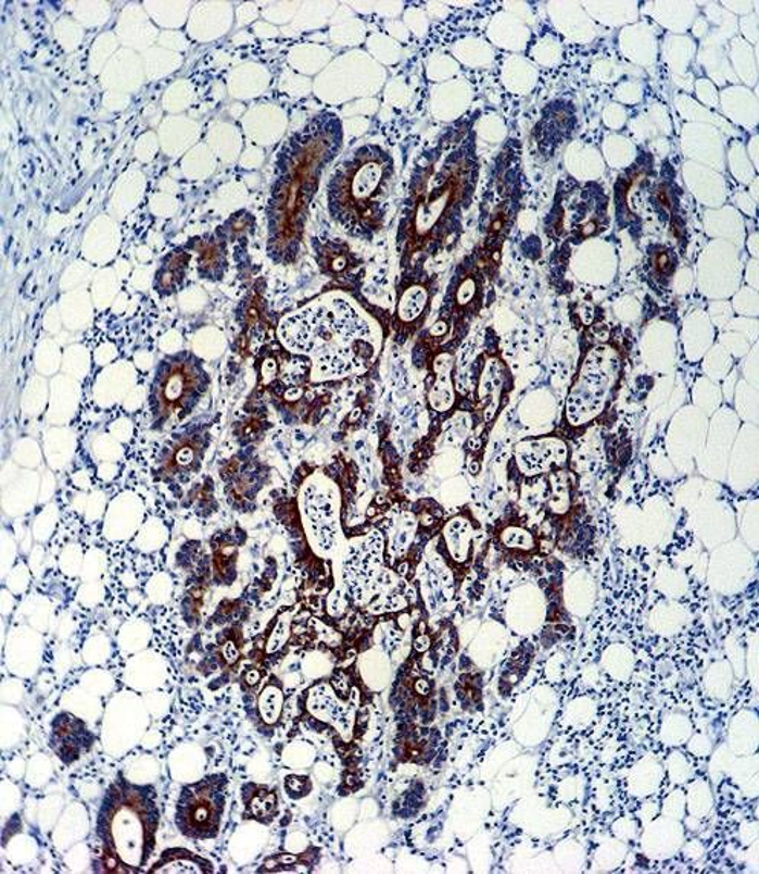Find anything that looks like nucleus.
<instances>
[{
    "label": "nucleus",
    "instance_id": "f257e3e1",
    "mask_svg": "<svg viewBox=\"0 0 759 874\" xmlns=\"http://www.w3.org/2000/svg\"><path fill=\"white\" fill-rule=\"evenodd\" d=\"M346 298L328 297L283 317L280 341L295 353L312 354L317 362H342L347 372L371 365L379 350V332Z\"/></svg>",
    "mask_w": 759,
    "mask_h": 874
},
{
    "label": "nucleus",
    "instance_id": "f03ea898",
    "mask_svg": "<svg viewBox=\"0 0 759 874\" xmlns=\"http://www.w3.org/2000/svg\"><path fill=\"white\" fill-rule=\"evenodd\" d=\"M392 182V160L380 146H365L340 164L329 183V209L347 234L369 238L380 230Z\"/></svg>",
    "mask_w": 759,
    "mask_h": 874
},
{
    "label": "nucleus",
    "instance_id": "7ed1b4c3",
    "mask_svg": "<svg viewBox=\"0 0 759 874\" xmlns=\"http://www.w3.org/2000/svg\"><path fill=\"white\" fill-rule=\"evenodd\" d=\"M627 358L611 341L593 344L583 352L564 407L562 427L582 435L611 412L624 380Z\"/></svg>",
    "mask_w": 759,
    "mask_h": 874
},
{
    "label": "nucleus",
    "instance_id": "20e7f679",
    "mask_svg": "<svg viewBox=\"0 0 759 874\" xmlns=\"http://www.w3.org/2000/svg\"><path fill=\"white\" fill-rule=\"evenodd\" d=\"M149 813H141L132 802H127L122 809L115 810L110 817V838L107 844L114 850L115 857L125 861L127 865L143 864L146 854L152 850L153 828ZM149 857V854H148Z\"/></svg>",
    "mask_w": 759,
    "mask_h": 874
},
{
    "label": "nucleus",
    "instance_id": "39448f33",
    "mask_svg": "<svg viewBox=\"0 0 759 874\" xmlns=\"http://www.w3.org/2000/svg\"><path fill=\"white\" fill-rule=\"evenodd\" d=\"M514 463L522 476H547L571 469V446L564 435L529 437L515 447Z\"/></svg>",
    "mask_w": 759,
    "mask_h": 874
},
{
    "label": "nucleus",
    "instance_id": "423d86ee",
    "mask_svg": "<svg viewBox=\"0 0 759 874\" xmlns=\"http://www.w3.org/2000/svg\"><path fill=\"white\" fill-rule=\"evenodd\" d=\"M465 189V172L448 170L446 178L439 188L422 193L415 207L413 232L415 241L422 240L439 223L447 208L458 200Z\"/></svg>",
    "mask_w": 759,
    "mask_h": 874
},
{
    "label": "nucleus",
    "instance_id": "0eeeda50",
    "mask_svg": "<svg viewBox=\"0 0 759 874\" xmlns=\"http://www.w3.org/2000/svg\"><path fill=\"white\" fill-rule=\"evenodd\" d=\"M223 806L205 786H198L194 790L182 791L179 802L178 824L182 833L203 838L212 836L218 827L219 814Z\"/></svg>",
    "mask_w": 759,
    "mask_h": 874
},
{
    "label": "nucleus",
    "instance_id": "6e6552de",
    "mask_svg": "<svg viewBox=\"0 0 759 874\" xmlns=\"http://www.w3.org/2000/svg\"><path fill=\"white\" fill-rule=\"evenodd\" d=\"M507 370L504 367V362L498 360L488 361L484 367L481 369L480 376H478L477 386V412L480 414L484 424L492 427L493 422L496 421L501 409H503L506 401V383L510 377L506 375Z\"/></svg>",
    "mask_w": 759,
    "mask_h": 874
},
{
    "label": "nucleus",
    "instance_id": "1a4fd4ad",
    "mask_svg": "<svg viewBox=\"0 0 759 874\" xmlns=\"http://www.w3.org/2000/svg\"><path fill=\"white\" fill-rule=\"evenodd\" d=\"M454 353L441 352L432 362V384L428 388L429 409L435 414L452 412L456 402L454 387Z\"/></svg>",
    "mask_w": 759,
    "mask_h": 874
},
{
    "label": "nucleus",
    "instance_id": "9d476101",
    "mask_svg": "<svg viewBox=\"0 0 759 874\" xmlns=\"http://www.w3.org/2000/svg\"><path fill=\"white\" fill-rule=\"evenodd\" d=\"M547 513L553 519H568L579 508L578 476L573 469L547 474Z\"/></svg>",
    "mask_w": 759,
    "mask_h": 874
},
{
    "label": "nucleus",
    "instance_id": "9b49d317",
    "mask_svg": "<svg viewBox=\"0 0 759 874\" xmlns=\"http://www.w3.org/2000/svg\"><path fill=\"white\" fill-rule=\"evenodd\" d=\"M475 523L466 513L452 517L443 528L444 548L455 563L469 562L472 554Z\"/></svg>",
    "mask_w": 759,
    "mask_h": 874
},
{
    "label": "nucleus",
    "instance_id": "f8f14e48",
    "mask_svg": "<svg viewBox=\"0 0 759 874\" xmlns=\"http://www.w3.org/2000/svg\"><path fill=\"white\" fill-rule=\"evenodd\" d=\"M431 304V290L425 284H413L400 294L397 320L403 327L420 323Z\"/></svg>",
    "mask_w": 759,
    "mask_h": 874
},
{
    "label": "nucleus",
    "instance_id": "ddd939ff",
    "mask_svg": "<svg viewBox=\"0 0 759 874\" xmlns=\"http://www.w3.org/2000/svg\"><path fill=\"white\" fill-rule=\"evenodd\" d=\"M501 541L504 547L515 549V551L532 552L536 548V539L529 529L519 525H510L501 533Z\"/></svg>",
    "mask_w": 759,
    "mask_h": 874
},
{
    "label": "nucleus",
    "instance_id": "4468645a",
    "mask_svg": "<svg viewBox=\"0 0 759 874\" xmlns=\"http://www.w3.org/2000/svg\"><path fill=\"white\" fill-rule=\"evenodd\" d=\"M283 695L279 687L268 686L260 698V711L265 723L275 724L282 712Z\"/></svg>",
    "mask_w": 759,
    "mask_h": 874
},
{
    "label": "nucleus",
    "instance_id": "2eb2a0df",
    "mask_svg": "<svg viewBox=\"0 0 759 874\" xmlns=\"http://www.w3.org/2000/svg\"><path fill=\"white\" fill-rule=\"evenodd\" d=\"M478 295V282L473 276H467L465 282L459 284L458 290L455 294V302L458 308H467L472 304Z\"/></svg>",
    "mask_w": 759,
    "mask_h": 874
},
{
    "label": "nucleus",
    "instance_id": "dca6fc26",
    "mask_svg": "<svg viewBox=\"0 0 759 874\" xmlns=\"http://www.w3.org/2000/svg\"><path fill=\"white\" fill-rule=\"evenodd\" d=\"M429 645H431V640H429L428 635H421V637H418L417 640H415V649H418L420 652L426 651V649L429 648Z\"/></svg>",
    "mask_w": 759,
    "mask_h": 874
}]
</instances>
